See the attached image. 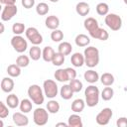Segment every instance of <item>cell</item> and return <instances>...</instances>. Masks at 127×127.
I'll return each instance as SVG.
<instances>
[{
  "mask_svg": "<svg viewBox=\"0 0 127 127\" xmlns=\"http://www.w3.org/2000/svg\"><path fill=\"white\" fill-rule=\"evenodd\" d=\"M85 95V103L88 107H94L98 104L99 101V89L95 85H88L84 90Z\"/></svg>",
  "mask_w": 127,
  "mask_h": 127,
  "instance_id": "6da1fadb",
  "label": "cell"
},
{
  "mask_svg": "<svg viewBox=\"0 0 127 127\" xmlns=\"http://www.w3.org/2000/svg\"><path fill=\"white\" fill-rule=\"evenodd\" d=\"M42 50L40 49V47H38L37 45H34L32 48H30L29 50V56L33 61H38L40 60V58L42 57Z\"/></svg>",
  "mask_w": 127,
  "mask_h": 127,
  "instance_id": "4316f807",
  "label": "cell"
},
{
  "mask_svg": "<svg viewBox=\"0 0 127 127\" xmlns=\"http://www.w3.org/2000/svg\"><path fill=\"white\" fill-rule=\"evenodd\" d=\"M45 24H46V27L48 29H50V30H56L60 26V19L57 16H55V15H51V16H48L46 18Z\"/></svg>",
  "mask_w": 127,
  "mask_h": 127,
  "instance_id": "4fadbf2b",
  "label": "cell"
},
{
  "mask_svg": "<svg viewBox=\"0 0 127 127\" xmlns=\"http://www.w3.org/2000/svg\"><path fill=\"white\" fill-rule=\"evenodd\" d=\"M1 89L4 92H11L14 89V80L12 77H3L1 80Z\"/></svg>",
  "mask_w": 127,
  "mask_h": 127,
  "instance_id": "9a60e30c",
  "label": "cell"
},
{
  "mask_svg": "<svg viewBox=\"0 0 127 127\" xmlns=\"http://www.w3.org/2000/svg\"><path fill=\"white\" fill-rule=\"evenodd\" d=\"M113 115V112H112V109L111 108H103L95 117V121L98 125H101V126H104V125H107L111 119Z\"/></svg>",
  "mask_w": 127,
  "mask_h": 127,
  "instance_id": "9c48e42d",
  "label": "cell"
},
{
  "mask_svg": "<svg viewBox=\"0 0 127 127\" xmlns=\"http://www.w3.org/2000/svg\"><path fill=\"white\" fill-rule=\"evenodd\" d=\"M75 11L79 16H87L90 12V6L86 2H78L75 6Z\"/></svg>",
  "mask_w": 127,
  "mask_h": 127,
  "instance_id": "2e32d148",
  "label": "cell"
},
{
  "mask_svg": "<svg viewBox=\"0 0 127 127\" xmlns=\"http://www.w3.org/2000/svg\"><path fill=\"white\" fill-rule=\"evenodd\" d=\"M99 79H100L101 83L103 85H105V86H111L114 83V80H115L113 74H111L110 72H104V73H102Z\"/></svg>",
  "mask_w": 127,
  "mask_h": 127,
  "instance_id": "d4e9b609",
  "label": "cell"
},
{
  "mask_svg": "<svg viewBox=\"0 0 127 127\" xmlns=\"http://www.w3.org/2000/svg\"><path fill=\"white\" fill-rule=\"evenodd\" d=\"M12 32L15 34V35H21L23 34L24 32H26V28H25V24L23 23H14L13 26H12Z\"/></svg>",
  "mask_w": 127,
  "mask_h": 127,
  "instance_id": "d590c367",
  "label": "cell"
},
{
  "mask_svg": "<svg viewBox=\"0 0 127 127\" xmlns=\"http://www.w3.org/2000/svg\"><path fill=\"white\" fill-rule=\"evenodd\" d=\"M83 25H84V28L87 30L88 33L94 31L95 29H97V28L99 27L97 20H96L95 18H93V17H88V18H86V19L84 20V22H83Z\"/></svg>",
  "mask_w": 127,
  "mask_h": 127,
  "instance_id": "e0dca14e",
  "label": "cell"
},
{
  "mask_svg": "<svg viewBox=\"0 0 127 127\" xmlns=\"http://www.w3.org/2000/svg\"><path fill=\"white\" fill-rule=\"evenodd\" d=\"M6 104L8 105V107H10L12 109L18 107L20 105V101H19L18 96L16 94H14V93L9 94L7 96V98H6Z\"/></svg>",
  "mask_w": 127,
  "mask_h": 127,
  "instance_id": "cb8c5ba5",
  "label": "cell"
},
{
  "mask_svg": "<svg viewBox=\"0 0 127 127\" xmlns=\"http://www.w3.org/2000/svg\"><path fill=\"white\" fill-rule=\"evenodd\" d=\"M67 124L70 127H82L81 117L77 114H71L67 119Z\"/></svg>",
  "mask_w": 127,
  "mask_h": 127,
  "instance_id": "7402d4cb",
  "label": "cell"
},
{
  "mask_svg": "<svg viewBox=\"0 0 127 127\" xmlns=\"http://www.w3.org/2000/svg\"><path fill=\"white\" fill-rule=\"evenodd\" d=\"M56 126H57V127H59V126L66 127V126H68V124H66V123H64V122H60V123H57V124H56Z\"/></svg>",
  "mask_w": 127,
  "mask_h": 127,
  "instance_id": "f6af8a7d",
  "label": "cell"
},
{
  "mask_svg": "<svg viewBox=\"0 0 127 127\" xmlns=\"http://www.w3.org/2000/svg\"><path fill=\"white\" fill-rule=\"evenodd\" d=\"M16 64L20 66V67H26L29 65L30 64V58L28 56L25 55H21L16 59Z\"/></svg>",
  "mask_w": 127,
  "mask_h": 127,
  "instance_id": "e575fe53",
  "label": "cell"
},
{
  "mask_svg": "<svg viewBox=\"0 0 127 127\" xmlns=\"http://www.w3.org/2000/svg\"><path fill=\"white\" fill-rule=\"evenodd\" d=\"M104 22L106 26L112 31H118L122 27V18L119 15L114 13H108L105 16Z\"/></svg>",
  "mask_w": 127,
  "mask_h": 127,
  "instance_id": "277c9868",
  "label": "cell"
},
{
  "mask_svg": "<svg viewBox=\"0 0 127 127\" xmlns=\"http://www.w3.org/2000/svg\"><path fill=\"white\" fill-rule=\"evenodd\" d=\"M90 37H92L93 39H97V40H100V41H106L108 38H109V34L106 30H104L103 28H100L98 27L97 29H95L94 31L90 32L89 33Z\"/></svg>",
  "mask_w": 127,
  "mask_h": 127,
  "instance_id": "7c38bea8",
  "label": "cell"
},
{
  "mask_svg": "<svg viewBox=\"0 0 127 127\" xmlns=\"http://www.w3.org/2000/svg\"><path fill=\"white\" fill-rule=\"evenodd\" d=\"M11 46L17 53H24L27 48H28V43L27 41L21 36V35H15L11 39Z\"/></svg>",
  "mask_w": 127,
  "mask_h": 127,
  "instance_id": "52a82bcc",
  "label": "cell"
},
{
  "mask_svg": "<svg viewBox=\"0 0 127 127\" xmlns=\"http://www.w3.org/2000/svg\"><path fill=\"white\" fill-rule=\"evenodd\" d=\"M58 51L64 56H68L72 51V47L68 42H62L58 47Z\"/></svg>",
  "mask_w": 127,
  "mask_h": 127,
  "instance_id": "484cf974",
  "label": "cell"
},
{
  "mask_svg": "<svg viewBox=\"0 0 127 127\" xmlns=\"http://www.w3.org/2000/svg\"><path fill=\"white\" fill-rule=\"evenodd\" d=\"M96 12L98 15L100 16H106L109 12V6L107 3H104V2H100L96 5Z\"/></svg>",
  "mask_w": 127,
  "mask_h": 127,
  "instance_id": "1f68e13d",
  "label": "cell"
},
{
  "mask_svg": "<svg viewBox=\"0 0 127 127\" xmlns=\"http://www.w3.org/2000/svg\"><path fill=\"white\" fill-rule=\"evenodd\" d=\"M0 26H1V31H0V33L2 34V33L4 32V24H3V23H0Z\"/></svg>",
  "mask_w": 127,
  "mask_h": 127,
  "instance_id": "bcb514c9",
  "label": "cell"
},
{
  "mask_svg": "<svg viewBox=\"0 0 127 127\" xmlns=\"http://www.w3.org/2000/svg\"><path fill=\"white\" fill-rule=\"evenodd\" d=\"M32 101L30 99H27V98H24L23 100L20 101V105H19V108H20V111L23 112V113H29L31 110H32Z\"/></svg>",
  "mask_w": 127,
  "mask_h": 127,
  "instance_id": "f546056e",
  "label": "cell"
},
{
  "mask_svg": "<svg viewBox=\"0 0 127 127\" xmlns=\"http://www.w3.org/2000/svg\"><path fill=\"white\" fill-rule=\"evenodd\" d=\"M49 10H50V7H49V5H48L47 3H45V2H41V3H39V4L36 6V12H37V14L40 15V16H45V15H47L48 12H49Z\"/></svg>",
  "mask_w": 127,
  "mask_h": 127,
  "instance_id": "d6a6232c",
  "label": "cell"
},
{
  "mask_svg": "<svg viewBox=\"0 0 127 127\" xmlns=\"http://www.w3.org/2000/svg\"><path fill=\"white\" fill-rule=\"evenodd\" d=\"M43 89H44L45 95L51 99L56 97L58 95V92H59L58 84L53 79H46L43 83Z\"/></svg>",
  "mask_w": 127,
  "mask_h": 127,
  "instance_id": "5b68a950",
  "label": "cell"
},
{
  "mask_svg": "<svg viewBox=\"0 0 127 127\" xmlns=\"http://www.w3.org/2000/svg\"><path fill=\"white\" fill-rule=\"evenodd\" d=\"M7 73L11 77H18L21 74V67L17 64H10L7 67Z\"/></svg>",
  "mask_w": 127,
  "mask_h": 127,
  "instance_id": "83f0119b",
  "label": "cell"
},
{
  "mask_svg": "<svg viewBox=\"0 0 127 127\" xmlns=\"http://www.w3.org/2000/svg\"><path fill=\"white\" fill-rule=\"evenodd\" d=\"M51 39H52V41H54L56 43L61 42L64 39V33L59 29L53 30V32L51 33Z\"/></svg>",
  "mask_w": 127,
  "mask_h": 127,
  "instance_id": "f35d334b",
  "label": "cell"
},
{
  "mask_svg": "<svg viewBox=\"0 0 127 127\" xmlns=\"http://www.w3.org/2000/svg\"><path fill=\"white\" fill-rule=\"evenodd\" d=\"M50 1H51V2H53V3H56V2H58L59 0H50Z\"/></svg>",
  "mask_w": 127,
  "mask_h": 127,
  "instance_id": "7dc6e473",
  "label": "cell"
},
{
  "mask_svg": "<svg viewBox=\"0 0 127 127\" xmlns=\"http://www.w3.org/2000/svg\"><path fill=\"white\" fill-rule=\"evenodd\" d=\"M83 76H84V79H85L87 82L91 83V84L95 83V82H96V81H98V79L100 78V77H99L98 72H97V71H95V70H93V69L86 70V71L84 72Z\"/></svg>",
  "mask_w": 127,
  "mask_h": 127,
  "instance_id": "ac0fdd59",
  "label": "cell"
},
{
  "mask_svg": "<svg viewBox=\"0 0 127 127\" xmlns=\"http://www.w3.org/2000/svg\"><path fill=\"white\" fill-rule=\"evenodd\" d=\"M65 70H66V73H67V76H68V80L74 79L76 77V71H75V69H73L71 67H66Z\"/></svg>",
  "mask_w": 127,
  "mask_h": 127,
  "instance_id": "b9f144b4",
  "label": "cell"
},
{
  "mask_svg": "<svg viewBox=\"0 0 127 127\" xmlns=\"http://www.w3.org/2000/svg\"><path fill=\"white\" fill-rule=\"evenodd\" d=\"M85 102L83 99L81 98H77V99H74L71 103V110L74 112V113H80L81 111H83L84 107H85Z\"/></svg>",
  "mask_w": 127,
  "mask_h": 127,
  "instance_id": "44dd1931",
  "label": "cell"
},
{
  "mask_svg": "<svg viewBox=\"0 0 127 127\" xmlns=\"http://www.w3.org/2000/svg\"><path fill=\"white\" fill-rule=\"evenodd\" d=\"M21 4L26 9H31L35 5V0H21Z\"/></svg>",
  "mask_w": 127,
  "mask_h": 127,
  "instance_id": "60d3db41",
  "label": "cell"
},
{
  "mask_svg": "<svg viewBox=\"0 0 127 127\" xmlns=\"http://www.w3.org/2000/svg\"><path fill=\"white\" fill-rule=\"evenodd\" d=\"M0 3L3 5H15L16 0H0Z\"/></svg>",
  "mask_w": 127,
  "mask_h": 127,
  "instance_id": "ee69618b",
  "label": "cell"
},
{
  "mask_svg": "<svg viewBox=\"0 0 127 127\" xmlns=\"http://www.w3.org/2000/svg\"><path fill=\"white\" fill-rule=\"evenodd\" d=\"M74 42H75V45L77 47H81L82 48V47H87L90 44V39H89V37H87L84 34H78L75 37Z\"/></svg>",
  "mask_w": 127,
  "mask_h": 127,
  "instance_id": "ffe728a7",
  "label": "cell"
},
{
  "mask_svg": "<svg viewBox=\"0 0 127 127\" xmlns=\"http://www.w3.org/2000/svg\"><path fill=\"white\" fill-rule=\"evenodd\" d=\"M123 1H124V3H125V4L127 5V0H123Z\"/></svg>",
  "mask_w": 127,
  "mask_h": 127,
  "instance_id": "c3c4849f",
  "label": "cell"
},
{
  "mask_svg": "<svg viewBox=\"0 0 127 127\" xmlns=\"http://www.w3.org/2000/svg\"><path fill=\"white\" fill-rule=\"evenodd\" d=\"M26 37L27 39L33 44V45H40L43 43V36L40 34V32L35 27H29L26 29Z\"/></svg>",
  "mask_w": 127,
  "mask_h": 127,
  "instance_id": "ba28073f",
  "label": "cell"
},
{
  "mask_svg": "<svg viewBox=\"0 0 127 127\" xmlns=\"http://www.w3.org/2000/svg\"><path fill=\"white\" fill-rule=\"evenodd\" d=\"M69 85L71 87V89L73 90V92H79L81 89H82V82L79 80V79H71L69 80Z\"/></svg>",
  "mask_w": 127,
  "mask_h": 127,
  "instance_id": "8d00e7d4",
  "label": "cell"
},
{
  "mask_svg": "<svg viewBox=\"0 0 127 127\" xmlns=\"http://www.w3.org/2000/svg\"><path fill=\"white\" fill-rule=\"evenodd\" d=\"M70 63L73 66L75 67H80L82 66L84 64H85V61H84V56L80 53H74L71 55V58H70Z\"/></svg>",
  "mask_w": 127,
  "mask_h": 127,
  "instance_id": "5bb4252c",
  "label": "cell"
},
{
  "mask_svg": "<svg viewBox=\"0 0 127 127\" xmlns=\"http://www.w3.org/2000/svg\"><path fill=\"white\" fill-rule=\"evenodd\" d=\"M33 120H34L35 124L38 126L46 125L49 120V111H47L46 109H44L42 107L36 108L33 113Z\"/></svg>",
  "mask_w": 127,
  "mask_h": 127,
  "instance_id": "8992f818",
  "label": "cell"
},
{
  "mask_svg": "<svg viewBox=\"0 0 127 127\" xmlns=\"http://www.w3.org/2000/svg\"><path fill=\"white\" fill-rule=\"evenodd\" d=\"M12 119L17 126H27L29 124V119L23 112H15L12 116Z\"/></svg>",
  "mask_w": 127,
  "mask_h": 127,
  "instance_id": "8fae6325",
  "label": "cell"
},
{
  "mask_svg": "<svg viewBox=\"0 0 127 127\" xmlns=\"http://www.w3.org/2000/svg\"><path fill=\"white\" fill-rule=\"evenodd\" d=\"M60 107H61L60 103L57 100H54V99H51L47 103V110L49 111V113H52V114L58 113L60 111Z\"/></svg>",
  "mask_w": 127,
  "mask_h": 127,
  "instance_id": "4dcf8cb0",
  "label": "cell"
},
{
  "mask_svg": "<svg viewBox=\"0 0 127 127\" xmlns=\"http://www.w3.org/2000/svg\"><path fill=\"white\" fill-rule=\"evenodd\" d=\"M85 64L88 67H94L99 63V51L95 47H87L83 52Z\"/></svg>",
  "mask_w": 127,
  "mask_h": 127,
  "instance_id": "7a4b0ae2",
  "label": "cell"
},
{
  "mask_svg": "<svg viewBox=\"0 0 127 127\" xmlns=\"http://www.w3.org/2000/svg\"><path fill=\"white\" fill-rule=\"evenodd\" d=\"M17 12H18V9L16 5H5L1 13V20L10 21L14 16H16Z\"/></svg>",
  "mask_w": 127,
  "mask_h": 127,
  "instance_id": "30bf717a",
  "label": "cell"
},
{
  "mask_svg": "<svg viewBox=\"0 0 127 127\" xmlns=\"http://www.w3.org/2000/svg\"><path fill=\"white\" fill-rule=\"evenodd\" d=\"M54 76L60 82H64V81H67L68 80V76H67V73H66L65 68H59V69H57L55 71Z\"/></svg>",
  "mask_w": 127,
  "mask_h": 127,
  "instance_id": "f1b7e54d",
  "label": "cell"
},
{
  "mask_svg": "<svg viewBox=\"0 0 127 127\" xmlns=\"http://www.w3.org/2000/svg\"><path fill=\"white\" fill-rule=\"evenodd\" d=\"M55 56V51L52 47H45L43 52H42V58L45 62L49 63V62H52L53 61V58Z\"/></svg>",
  "mask_w": 127,
  "mask_h": 127,
  "instance_id": "603a6c76",
  "label": "cell"
},
{
  "mask_svg": "<svg viewBox=\"0 0 127 127\" xmlns=\"http://www.w3.org/2000/svg\"><path fill=\"white\" fill-rule=\"evenodd\" d=\"M28 95L30 99L33 101V103L37 105H41L44 103L45 100V93L43 92V89L38 84H32L28 88Z\"/></svg>",
  "mask_w": 127,
  "mask_h": 127,
  "instance_id": "3957f363",
  "label": "cell"
},
{
  "mask_svg": "<svg viewBox=\"0 0 127 127\" xmlns=\"http://www.w3.org/2000/svg\"><path fill=\"white\" fill-rule=\"evenodd\" d=\"M116 125L118 127H127V118L126 117H120L116 121Z\"/></svg>",
  "mask_w": 127,
  "mask_h": 127,
  "instance_id": "7bdbcfd3",
  "label": "cell"
},
{
  "mask_svg": "<svg viewBox=\"0 0 127 127\" xmlns=\"http://www.w3.org/2000/svg\"><path fill=\"white\" fill-rule=\"evenodd\" d=\"M73 90L71 89L70 85L69 84H64L61 87V90H60V94L62 96L63 99L64 100H68L70 99L72 96H73Z\"/></svg>",
  "mask_w": 127,
  "mask_h": 127,
  "instance_id": "d6986e66",
  "label": "cell"
},
{
  "mask_svg": "<svg viewBox=\"0 0 127 127\" xmlns=\"http://www.w3.org/2000/svg\"><path fill=\"white\" fill-rule=\"evenodd\" d=\"M114 95V90L112 87H109V86H106L103 88V90L101 91V98L104 100V101H108L110 100Z\"/></svg>",
  "mask_w": 127,
  "mask_h": 127,
  "instance_id": "836d02e7",
  "label": "cell"
},
{
  "mask_svg": "<svg viewBox=\"0 0 127 127\" xmlns=\"http://www.w3.org/2000/svg\"><path fill=\"white\" fill-rule=\"evenodd\" d=\"M53 64L54 65H57V66H60L62 65L64 63V56L61 53H55V56L53 58V61H52Z\"/></svg>",
  "mask_w": 127,
  "mask_h": 127,
  "instance_id": "74e56055",
  "label": "cell"
},
{
  "mask_svg": "<svg viewBox=\"0 0 127 127\" xmlns=\"http://www.w3.org/2000/svg\"><path fill=\"white\" fill-rule=\"evenodd\" d=\"M9 115V110H8V107L5 105L4 102H0V118L4 119L6 118L7 116Z\"/></svg>",
  "mask_w": 127,
  "mask_h": 127,
  "instance_id": "ab89813d",
  "label": "cell"
}]
</instances>
